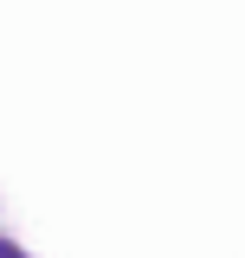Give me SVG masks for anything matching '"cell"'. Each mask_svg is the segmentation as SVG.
Instances as JSON below:
<instances>
[{"mask_svg": "<svg viewBox=\"0 0 245 258\" xmlns=\"http://www.w3.org/2000/svg\"><path fill=\"white\" fill-rule=\"evenodd\" d=\"M0 258H26V252H13V245H7V239H0Z\"/></svg>", "mask_w": 245, "mask_h": 258, "instance_id": "obj_1", "label": "cell"}]
</instances>
